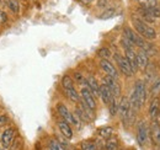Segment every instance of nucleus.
Masks as SVG:
<instances>
[{"label": "nucleus", "mask_w": 160, "mask_h": 150, "mask_svg": "<svg viewBox=\"0 0 160 150\" xmlns=\"http://www.w3.org/2000/svg\"><path fill=\"white\" fill-rule=\"evenodd\" d=\"M15 133L16 132H15L14 127H8L0 133V145L2 149L8 150L11 147V144L15 139Z\"/></svg>", "instance_id": "obj_7"}, {"label": "nucleus", "mask_w": 160, "mask_h": 150, "mask_svg": "<svg viewBox=\"0 0 160 150\" xmlns=\"http://www.w3.org/2000/svg\"><path fill=\"white\" fill-rule=\"evenodd\" d=\"M79 150H99V148H98V145H96V143L94 140L86 139V140L80 142Z\"/></svg>", "instance_id": "obj_20"}, {"label": "nucleus", "mask_w": 160, "mask_h": 150, "mask_svg": "<svg viewBox=\"0 0 160 150\" xmlns=\"http://www.w3.org/2000/svg\"><path fill=\"white\" fill-rule=\"evenodd\" d=\"M79 95H80V100H81L88 107H90L92 111L96 110V107H98L96 97L91 94V91L89 90V88H88L86 85H82V86H81Z\"/></svg>", "instance_id": "obj_6"}, {"label": "nucleus", "mask_w": 160, "mask_h": 150, "mask_svg": "<svg viewBox=\"0 0 160 150\" xmlns=\"http://www.w3.org/2000/svg\"><path fill=\"white\" fill-rule=\"evenodd\" d=\"M100 68L105 73V75L111 76L113 79H120L118 69L115 67V64L112 62H110V59H100Z\"/></svg>", "instance_id": "obj_9"}, {"label": "nucleus", "mask_w": 160, "mask_h": 150, "mask_svg": "<svg viewBox=\"0 0 160 150\" xmlns=\"http://www.w3.org/2000/svg\"><path fill=\"white\" fill-rule=\"evenodd\" d=\"M0 149H1V145H0Z\"/></svg>", "instance_id": "obj_36"}, {"label": "nucleus", "mask_w": 160, "mask_h": 150, "mask_svg": "<svg viewBox=\"0 0 160 150\" xmlns=\"http://www.w3.org/2000/svg\"><path fill=\"white\" fill-rule=\"evenodd\" d=\"M85 85L89 88V90L91 91V94L94 95L95 97H99V92H100V84H99V81L96 80V78H95V76L89 75V76L86 78V84H85Z\"/></svg>", "instance_id": "obj_14"}, {"label": "nucleus", "mask_w": 160, "mask_h": 150, "mask_svg": "<svg viewBox=\"0 0 160 150\" xmlns=\"http://www.w3.org/2000/svg\"><path fill=\"white\" fill-rule=\"evenodd\" d=\"M137 1H139V0H137Z\"/></svg>", "instance_id": "obj_37"}, {"label": "nucleus", "mask_w": 160, "mask_h": 150, "mask_svg": "<svg viewBox=\"0 0 160 150\" xmlns=\"http://www.w3.org/2000/svg\"><path fill=\"white\" fill-rule=\"evenodd\" d=\"M159 110H160V97L159 96H155L152 98L150 103H149V117L153 119H157L158 118V114H159Z\"/></svg>", "instance_id": "obj_13"}, {"label": "nucleus", "mask_w": 160, "mask_h": 150, "mask_svg": "<svg viewBox=\"0 0 160 150\" xmlns=\"http://www.w3.org/2000/svg\"><path fill=\"white\" fill-rule=\"evenodd\" d=\"M64 94H65V96L68 97L69 101H72V102H74V103H78V102L80 101V95H79V92L77 91L75 88L64 90Z\"/></svg>", "instance_id": "obj_18"}, {"label": "nucleus", "mask_w": 160, "mask_h": 150, "mask_svg": "<svg viewBox=\"0 0 160 150\" xmlns=\"http://www.w3.org/2000/svg\"><path fill=\"white\" fill-rule=\"evenodd\" d=\"M98 56L100 57L101 59H110V58L112 57V52H111L110 48L102 47V48H100V49L98 51Z\"/></svg>", "instance_id": "obj_26"}, {"label": "nucleus", "mask_w": 160, "mask_h": 150, "mask_svg": "<svg viewBox=\"0 0 160 150\" xmlns=\"http://www.w3.org/2000/svg\"><path fill=\"white\" fill-rule=\"evenodd\" d=\"M121 46L123 47L124 51H126V49H134V48H136L134 44H133L132 42H129L124 36H122V38H121Z\"/></svg>", "instance_id": "obj_29"}, {"label": "nucleus", "mask_w": 160, "mask_h": 150, "mask_svg": "<svg viewBox=\"0 0 160 150\" xmlns=\"http://www.w3.org/2000/svg\"><path fill=\"white\" fill-rule=\"evenodd\" d=\"M145 9L148 10V12H149L154 19L160 18V5L159 4H154V5H150V6H147Z\"/></svg>", "instance_id": "obj_24"}, {"label": "nucleus", "mask_w": 160, "mask_h": 150, "mask_svg": "<svg viewBox=\"0 0 160 150\" xmlns=\"http://www.w3.org/2000/svg\"><path fill=\"white\" fill-rule=\"evenodd\" d=\"M99 97L101 98V101L105 103V105H108L110 101L113 98V95L111 92V90L102 82L100 85V92H99Z\"/></svg>", "instance_id": "obj_16"}, {"label": "nucleus", "mask_w": 160, "mask_h": 150, "mask_svg": "<svg viewBox=\"0 0 160 150\" xmlns=\"http://www.w3.org/2000/svg\"><path fill=\"white\" fill-rule=\"evenodd\" d=\"M98 133H99V137H100L101 139L106 140V139H108L111 135H113V128L110 127V126H105V127H101Z\"/></svg>", "instance_id": "obj_21"}, {"label": "nucleus", "mask_w": 160, "mask_h": 150, "mask_svg": "<svg viewBox=\"0 0 160 150\" xmlns=\"http://www.w3.org/2000/svg\"><path fill=\"white\" fill-rule=\"evenodd\" d=\"M124 57L128 60V63H129V65L133 70V74H137L139 72V69H138L137 60H136V51L134 49H126L124 51Z\"/></svg>", "instance_id": "obj_15"}, {"label": "nucleus", "mask_w": 160, "mask_h": 150, "mask_svg": "<svg viewBox=\"0 0 160 150\" xmlns=\"http://www.w3.org/2000/svg\"><path fill=\"white\" fill-rule=\"evenodd\" d=\"M113 59H115V62L117 63V67H118V72L122 73V74L124 75V76H127V78H131V76H133V70H132V68H131V65H129V63H128V60L126 59V57L123 56V54H121V53H115L113 54Z\"/></svg>", "instance_id": "obj_5"}, {"label": "nucleus", "mask_w": 160, "mask_h": 150, "mask_svg": "<svg viewBox=\"0 0 160 150\" xmlns=\"http://www.w3.org/2000/svg\"><path fill=\"white\" fill-rule=\"evenodd\" d=\"M105 150H118L120 149V142L118 138L115 135H111L108 139L105 140Z\"/></svg>", "instance_id": "obj_17"}, {"label": "nucleus", "mask_w": 160, "mask_h": 150, "mask_svg": "<svg viewBox=\"0 0 160 150\" xmlns=\"http://www.w3.org/2000/svg\"><path fill=\"white\" fill-rule=\"evenodd\" d=\"M106 1H107V0H99V4H98V5H99L100 8H102V6L106 5Z\"/></svg>", "instance_id": "obj_33"}, {"label": "nucleus", "mask_w": 160, "mask_h": 150, "mask_svg": "<svg viewBox=\"0 0 160 150\" xmlns=\"http://www.w3.org/2000/svg\"><path fill=\"white\" fill-rule=\"evenodd\" d=\"M6 22V15L4 11H0V23H4Z\"/></svg>", "instance_id": "obj_32"}, {"label": "nucleus", "mask_w": 160, "mask_h": 150, "mask_svg": "<svg viewBox=\"0 0 160 150\" xmlns=\"http://www.w3.org/2000/svg\"><path fill=\"white\" fill-rule=\"evenodd\" d=\"M8 122H9V116L5 113H1L0 114V127H4Z\"/></svg>", "instance_id": "obj_31"}, {"label": "nucleus", "mask_w": 160, "mask_h": 150, "mask_svg": "<svg viewBox=\"0 0 160 150\" xmlns=\"http://www.w3.org/2000/svg\"><path fill=\"white\" fill-rule=\"evenodd\" d=\"M0 150H5V149H2V148H1V149H0Z\"/></svg>", "instance_id": "obj_35"}, {"label": "nucleus", "mask_w": 160, "mask_h": 150, "mask_svg": "<svg viewBox=\"0 0 160 150\" xmlns=\"http://www.w3.org/2000/svg\"><path fill=\"white\" fill-rule=\"evenodd\" d=\"M149 139L154 147L160 148V123L158 119H153L149 127Z\"/></svg>", "instance_id": "obj_10"}, {"label": "nucleus", "mask_w": 160, "mask_h": 150, "mask_svg": "<svg viewBox=\"0 0 160 150\" xmlns=\"http://www.w3.org/2000/svg\"><path fill=\"white\" fill-rule=\"evenodd\" d=\"M78 150H79V149H78Z\"/></svg>", "instance_id": "obj_38"}, {"label": "nucleus", "mask_w": 160, "mask_h": 150, "mask_svg": "<svg viewBox=\"0 0 160 150\" xmlns=\"http://www.w3.org/2000/svg\"><path fill=\"white\" fill-rule=\"evenodd\" d=\"M148 143H149V127L143 119H140L137 124V144L140 148H145Z\"/></svg>", "instance_id": "obj_4"}, {"label": "nucleus", "mask_w": 160, "mask_h": 150, "mask_svg": "<svg viewBox=\"0 0 160 150\" xmlns=\"http://www.w3.org/2000/svg\"><path fill=\"white\" fill-rule=\"evenodd\" d=\"M132 25H133V28L134 31L139 35L140 37H143L145 41H154L158 37V32L154 27H152L150 25L143 22L142 20H139L138 18L133 16L132 18Z\"/></svg>", "instance_id": "obj_1"}, {"label": "nucleus", "mask_w": 160, "mask_h": 150, "mask_svg": "<svg viewBox=\"0 0 160 150\" xmlns=\"http://www.w3.org/2000/svg\"><path fill=\"white\" fill-rule=\"evenodd\" d=\"M8 6H9L10 11H11L12 14H19V11H20V5H19L18 0H9Z\"/></svg>", "instance_id": "obj_27"}, {"label": "nucleus", "mask_w": 160, "mask_h": 150, "mask_svg": "<svg viewBox=\"0 0 160 150\" xmlns=\"http://www.w3.org/2000/svg\"><path fill=\"white\" fill-rule=\"evenodd\" d=\"M132 92L136 96L137 102H138L140 110H142V107L144 106L145 100H147V85H145V81L142 80V79L136 80L134 86H133V89H132Z\"/></svg>", "instance_id": "obj_3"}, {"label": "nucleus", "mask_w": 160, "mask_h": 150, "mask_svg": "<svg viewBox=\"0 0 160 150\" xmlns=\"http://www.w3.org/2000/svg\"><path fill=\"white\" fill-rule=\"evenodd\" d=\"M60 84H62V88H63L64 90H67V89H73V88H75L73 78H72L70 75H68V74L63 75V78H62V80H60Z\"/></svg>", "instance_id": "obj_19"}, {"label": "nucleus", "mask_w": 160, "mask_h": 150, "mask_svg": "<svg viewBox=\"0 0 160 150\" xmlns=\"http://www.w3.org/2000/svg\"><path fill=\"white\" fill-rule=\"evenodd\" d=\"M102 82L111 90L113 97L120 98L121 94H122V88H121V84L118 82V79H113V78H111V76L105 75V76L102 78Z\"/></svg>", "instance_id": "obj_8"}, {"label": "nucleus", "mask_w": 160, "mask_h": 150, "mask_svg": "<svg viewBox=\"0 0 160 150\" xmlns=\"http://www.w3.org/2000/svg\"><path fill=\"white\" fill-rule=\"evenodd\" d=\"M47 150H65V148L60 145V143L56 138H52V139L48 140V148H47Z\"/></svg>", "instance_id": "obj_25"}, {"label": "nucleus", "mask_w": 160, "mask_h": 150, "mask_svg": "<svg viewBox=\"0 0 160 150\" xmlns=\"http://www.w3.org/2000/svg\"><path fill=\"white\" fill-rule=\"evenodd\" d=\"M74 81H77L81 86L86 84V78H84V75L81 74V72H74Z\"/></svg>", "instance_id": "obj_30"}, {"label": "nucleus", "mask_w": 160, "mask_h": 150, "mask_svg": "<svg viewBox=\"0 0 160 150\" xmlns=\"http://www.w3.org/2000/svg\"><path fill=\"white\" fill-rule=\"evenodd\" d=\"M57 127H58V129H59V132L62 133V135H63L65 139L70 140V139L73 138L74 131H73V128H72V126H70L69 123H67V122L63 121V119H59V121H57Z\"/></svg>", "instance_id": "obj_11"}, {"label": "nucleus", "mask_w": 160, "mask_h": 150, "mask_svg": "<svg viewBox=\"0 0 160 150\" xmlns=\"http://www.w3.org/2000/svg\"><path fill=\"white\" fill-rule=\"evenodd\" d=\"M158 117H159V118H160V110H159V114H158Z\"/></svg>", "instance_id": "obj_34"}, {"label": "nucleus", "mask_w": 160, "mask_h": 150, "mask_svg": "<svg viewBox=\"0 0 160 150\" xmlns=\"http://www.w3.org/2000/svg\"><path fill=\"white\" fill-rule=\"evenodd\" d=\"M107 106H108L110 114H111L112 117L117 116V113H118V101H117V98H116V97H113V98L110 101V103H108Z\"/></svg>", "instance_id": "obj_22"}, {"label": "nucleus", "mask_w": 160, "mask_h": 150, "mask_svg": "<svg viewBox=\"0 0 160 150\" xmlns=\"http://www.w3.org/2000/svg\"><path fill=\"white\" fill-rule=\"evenodd\" d=\"M115 15H116V10H115V9H107V10H105V11L101 14L100 16H99V19L107 20V19H111V18H113Z\"/></svg>", "instance_id": "obj_28"}, {"label": "nucleus", "mask_w": 160, "mask_h": 150, "mask_svg": "<svg viewBox=\"0 0 160 150\" xmlns=\"http://www.w3.org/2000/svg\"><path fill=\"white\" fill-rule=\"evenodd\" d=\"M136 60H137V65L139 70H145L149 65V56L143 49L136 52Z\"/></svg>", "instance_id": "obj_12"}, {"label": "nucleus", "mask_w": 160, "mask_h": 150, "mask_svg": "<svg viewBox=\"0 0 160 150\" xmlns=\"http://www.w3.org/2000/svg\"><path fill=\"white\" fill-rule=\"evenodd\" d=\"M121 118V122L123 123L124 127H128L134 122V116L136 113L131 110L129 100L127 96H121V100L118 101V113Z\"/></svg>", "instance_id": "obj_2"}, {"label": "nucleus", "mask_w": 160, "mask_h": 150, "mask_svg": "<svg viewBox=\"0 0 160 150\" xmlns=\"http://www.w3.org/2000/svg\"><path fill=\"white\" fill-rule=\"evenodd\" d=\"M159 94H160V76L157 78V79L153 81V84H152V86H150V95H152V97L159 96Z\"/></svg>", "instance_id": "obj_23"}]
</instances>
